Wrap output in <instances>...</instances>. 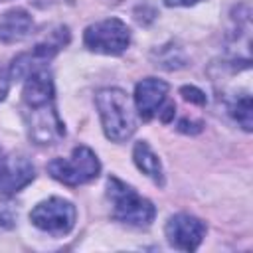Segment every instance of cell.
<instances>
[{
  "label": "cell",
  "instance_id": "obj_1",
  "mask_svg": "<svg viewBox=\"0 0 253 253\" xmlns=\"http://www.w3.org/2000/svg\"><path fill=\"white\" fill-rule=\"evenodd\" d=\"M22 119L28 138L38 146L57 144L65 136V125L55 107L53 81L45 67L26 77L22 89Z\"/></svg>",
  "mask_w": 253,
  "mask_h": 253
},
{
  "label": "cell",
  "instance_id": "obj_2",
  "mask_svg": "<svg viewBox=\"0 0 253 253\" xmlns=\"http://www.w3.org/2000/svg\"><path fill=\"white\" fill-rule=\"evenodd\" d=\"M103 132L113 142L128 140L136 130V115L128 95L119 87L99 89L95 95Z\"/></svg>",
  "mask_w": 253,
  "mask_h": 253
},
{
  "label": "cell",
  "instance_id": "obj_3",
  "mask_svg": "<svg viewBox=\"0 0 253 253\" xmlns=\"http://www.w3.org/2000/svg\"><path fill=\"white\" fill-rule=\"evenodd\" d=\"M107 196L113 206V217L130 227H148L154 221L156 208L154 204L140 196L132 186L119 180L117 176H109L107 180Z\"/></svg>",
  "mask_w": 253,
  "mask_h": 253
},
{
  "label": "cell",
  "instance_id": "obj_4",
  "mask_svg": "<svg viewBox=\"0 0 253 253\" xmlns=\"http://www.w3.org/2000/svg\"><path fill=\"white\" fill-rule=\"evenodd\" d=\"M101 172V162L89 146H75L67 158H53L47 164V174L65 184L81 186L95 180Z\"/></svg>",
  "mask_w": 253,
  "mask_h": 253
},
{
  "label": "cell",
  "instance_id": "obj_5",
  "mask_svg": "<svg viewBox=\"0 0 253 253\" xmlns=\"http://www.w3.org/2000/svg\"><path fill=\"white\" fill-rule=\"evenodd\" d=\"M83 43L95 53L121 55L130 45V30L123 20L107 18L85 28Z\"/></svg>",
  "mask_w": 253,
  "mask_h": 253
},
{
  "label": "cell",
  "instance_id": "obj_6",
  "mask_svg": "<svg viewBox=\"0 0 253 253\" xmlns=\"http://www.w3.org/2000/svg\"><path fill=\"white\" fill-rule=\"evenodd\" d=\"M69 42V30L65 26H59L55 28L53 32H49V36L42 42H38L32 51H26V53H20L18 57L12 59L8 71L12 75V79H20V77H28L32 71L36 69H42L45 67V63L49 59L55 57V53L67 45Z\"/></svg>",
  "mask_w": 253,
  "mask_h": 253
},
{
  "label": "cell",
  "instance_id": "obj_7",
  "mask_svg": "<svg viewBox=\"0 0 253 253\" xmlns=\"http://www.w3.org/2000/svg\"><path fill=\"white\" fill-rule=\"evenodd\" d=\"M75 217H77L75 206L69 200L57 198V196L40 202L30 211V221L38 229H42L45 233H51V235L69 233L75 225Z\"/></svg>",
  "mask_w": 253,
  "mask_h": 253
},
{
  "label": "cell",
  "instance_id": "obj_8",
  "mask_svg": "<svg viewBox=\"0 0 253 253\" xmlns=\"http://www.w3.org/2000/svg\"><path fill=\"white\" fill-rule=\"evenodd\" d=\"M166 241L180 251H194L200 247L206 235V223L190 213H176L166 221Z\"/></svg>",
  "mask_w": 253,
  "mask_h": 253
},
{
  "label": "cell",
  "instance_id": "obj_9",
  "mask_svg": "<svg viewBox=\"0 0 253 253\" xmlns=\"http://www.w3.org/2000/svg\"><path fill=\"white\" fill-rule=\"evenodd\" d=\"M168 83L158 77H146L134 87V111L142 121H152L168 101Z\"/></svg>",
  "mask_w": 253,
  "mask_h": 253
},
{
  "label": "cell",
  "instance_id": "obj_10",
  "mask_svg": "<svg viewBox=\"0 0 253 253\" xmlns=\"http://www.w3.org/2000/svg\"><path fill=\"white\" fill-rule=\"evenodd\" d=\"M36 178L32 162L22 154H8L0 158V192L16 194Z\"/></svg>",
  "mask_w": 253,
  "mask_h": 253
},
{
  "label": "cell",
  "instance_id": "obj_11",
  "mask_svg": "<svg viewBox=\"0 0 253 253\" xmlns=\"http://www.w3.org/2000/svg\"><path fill=\"white\" fill-rule=\"evenodd\" d=\"M32 28H34L32 16L26 10H22V8L8 10L0 18V42H4V43L22 42L24 38L30 36Z\"/></svg>",
  "mask_w": 253,
  "mask_h": 253
},
{
  "label": "cell",
  "instance_id": "obj_12",
  "mask_svg": "<svg viewBox=\"0 0 253 253\" xmlns=\"http://www.w3.org/2000/svg\"><path fill=\"white\" fill-rule=\"evenodd\" d=\"M132 160L136 164V168L146 174L154 184L162 186L164 184V170H162V162L156 156V152L150 148V144L146 140H138L134 142L132 148Z\"/></svg>",
  "mask_w": 253,
  "mask_h": 253
},
{
  "label": "cell",
  "instance_id": "obj_13",
  "mask_svg": "<svg viewBox=\"0 0 253 253\" xmlns=\"http://www.w3.org/2000/svg\"><path fill=\"white\" fill-rule=\"evenodd\" d=\"M231 117L239 123V126L243 130H251L253 128V105H251V97L245 93L241 97H237L233 103H231Z\"/></svg>",
  "mask_w": 253,
  "mask_h": 253
},
{
  "label": "cell",
  "instance_id": "obj_14",
  "mask_svg": "<svg viewBox=\"0 0 253 253\" xmlns=\"http://www.w3.org/2000/svg\"><path fill=\"white\" fill-rule=\"evenodd\" d=\"M180 95L186 99V101H190V103H196V105H206V93L202 91V89H198V87H194V85H184L182 89H180Z\"/></svg>",
  "mask_w": 253,
  "mask_h": 253
},
{
  "label": "cell",
  "instance_id": "obj_15",
  "mask_svg": "<svg viewBox=\"0 0 253 253\" xmlns=\"http://www.w3.org/2000/svg\"><path fill=\"white\" fill-rule=\"evenodd\" d=\"M174 115H176V105L172 103V101H166L162 107H160V111H158V119L162 121V123H170L172 119H174Z\"/></svg>",
  "mask_w": 253,
  "mask_h": 253
},
{
  "label": "cell",
  "instance_id": "obj_16",
  "mask_svg": "<svg viewBox=\"0 0 253 253\" xmlns=\"http://www.w3.org/2000/svg\"><path fill=\"white\" fill-rule=\"evenodd\" d=\"M10 81H12L10 71H8V69H4V67H0V101H4V99H6L8 89H10Z\"/></svg>",
  "mask_w": 253,
  "mask_h": 253
},
{
  "label": "cell",
  "instance_id": "obj_17",
  "mask_svg": "<svg viewBox=\"0 0 253 253\" xmlns=\"http://www.w3.org/2000/svg\"><path fill=\"white\" fill-rule=\"evenodd\" d=\"M178 128H180L182 132H192V134H194V132H200V130H202V123H194V121L188 123V121L184 119V121H180Z\"/></svg>",
  "mask_w": 253,
  "mask_h": 253
},
{
  "label": "cell",
  "instance_id": "obj_18",
  "mask_svg": "<svg viewBox=\"0 0 253 253\" xmlns=\"http://www.w3.org/2000/svg\"><path fill=\"white\" fill-rule=\"evenodd\" d=\"M198 2H202V0H164V4L166 6H194V4H198Z\"/></svg>",
  "mask_w": 253,
  "mask_h": 253
}]
</instances>
